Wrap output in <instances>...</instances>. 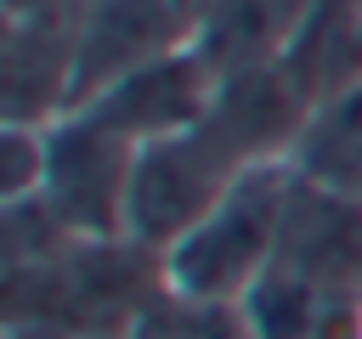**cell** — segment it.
Here are the masks:
<instances>
[{
  "mask_svg": "<svg viewBox=\"0 0 362 339\" xmlns=\"http://www.w3.org/2000/svg\"><path fill=\"white\" fill-rule=\"evenodd\" d=\"M136 153L141 147L96 113H68L45 130V181L34 198L79 237H124Z\"/></svg>",
  "mask_w": 362,
  "mask_h": 339,
  "instance_id": "cell-4",
  "label": "cell"
},
{
  "mask_svg": "<svg viewBox=\"0 0 362 339\" xmlns=\"http://www.w3.org/2000/svg\"><path fill=\"white\" fill-rule=\"evenodd\" d=\"M215 90H221V73L198 56V45H187V51H170V56L124 73L119 85H107L102 96H90L74 113H96L102 124H113L119 136H130L136 147H147V141L192 130L209 113Z\"/></svg>",
  "mask_w": 362,
  "mask_h": 339,
  "instance_id": "cell-7",
  "label": "cell"
},
{
  "mask_svg": "<svg viewBox=\"0 0 362 339\" xmlns=\"http://www.w3.org/2000/svg\"><path fill=\"white\" fill-rule=\"evenodd\" d=\"M45 6H79V0H6V17H17V11H45Z\"/></svg>",
  "mask_w": 362,
  "mask_h": 339,
  "instance_id": "cell-12",
  "label": "cell"
},
{
  "mask_svg": "<svg viewBox=\"0 0 362 339\" xmlns=\"http://www.w3.org/2000/svg\"><path fill=\"white\" fill-rule=\"evenodd\" d=\"M45 130L51 124H6V203H23L45 181Z\"/></svg>",
  "mask_w": 362,
  "mask_h": 339,
  "instance_id": "cell-11",
  "label": "cell"
},
{
  "mask_svg": "<svg viewBox=\"0 0 362 339\" xmlns=\"http://www.w3.org/2000/svg\"><path fill=\"white\" fill-rule=\"evenodd\" d=\"M204 6L209 0H85L74 107L102 96L124 73H136V68L170 56V51L198 45Z\"/></svg>",
  "mask_w": 362,
  "mask_h": 339,
  "instance_id": "cell-5",
  "label": "cell"
},
{
  "mask_svg": "<svg viewBox=\"0 0 362 339\" xmlns=\"http://www.w3.org/2000/svg\"><path fill=\"white\" fill-rule=\"evenodd\" d=\"M288 164H294L300 181L362 203V85L334 96V102H322L305 119Z\"/></svg>",
  "mask_w": 362,
  "mask_h": 339,
  "instance_id": "cell-10",
  "label": "cell"
},
{
  "mask_svg": "<svg viewBox=\"0 0 362 339\" xmlns=\"http://www.w3.org/2000/svg\"><path fill=\"white\" fill-rule=\"evenodd\" d=\"M243 311L260 339H362V203L300 181Z\"/></svg>",
  "mask_w": 362,
  "mask_h": 339,
  "instance_id": "cell-1",
  "label": "cell"
},
{
  "mask_svg": "<svg viewBox=\"0 0 362 339\" xmlns=\"http://www.w3.org/2000/svg\"><path fill=\"white\" fill-rule=\"evenodd\" d=\"M255 158L204 113L192 130L147 141L136 153V175H130V203H124V237L170 254L226 192L238 175H249Z\"/></svg>",
  "mask_w": 362,
  "mask_h": 339,
  "instance_id": "cell-3",
  "label": "cell"
},
{
  "mask_svg": "<svg viewBox=\"0 0 362 339\" xmlns=\"http://www.w3.org/2000/svg\"><path fill=\"white\" fill-rule=\"evenodd\" d=\"M305 11H311V0H209L204 28H198V56L221 79L260 68V62H283Z\"/></svg>",
  "mask_w": 362,
  "mask_h": 339,
  "instance_id": "cell-9",
  "label": "cell"
},
{
  "mask_svg": "<svg viewBox=\"0 0 362 339\" xmlns=\"http://www.w3.org/2000/svg\"><path fill=\"white\" fill-rule=\"evenodd\" d=\"M294 164H255L249 175L232 181V192L164 254V282L181 299H215V305H243L255 282L266 277L288 203H294Z\"/></svg>",
  "mask_w": 362,
  "mask_h": 339,
  "instance_id": "cell-2",
  "label": "cell"
},
{
  "mask_svg": "<svg viewBox=\"0 0 362 339\" xmlns=\"http://www.w3.org/2000/svg\"><path fill=\"white\" fill-rule=\"evenodd\" d=\"M288 79L305 90L311 113L362 85V0H311L305 23L283 51Z\"/></svg>",
  "mask_w": 362,
  "mask_h": 339,
  "instance_id": "cell-8",
  "label": "cell"
},
{
  "mask_svg": "<svg viewBox=\"0 0 362 339\" xmlns=\"http://www.w3.org/2000/svg\"><path fill=\"white\" fill-rule=\"evenodd\" d=\"M79 23L85 0L6 17V124H57L74 113Z\"/></svg>",
  "mask_w": 362,
  "mask_h": 339,
  "instance_id": "cell-6",
  "label": "cell"
}]
</instances>
